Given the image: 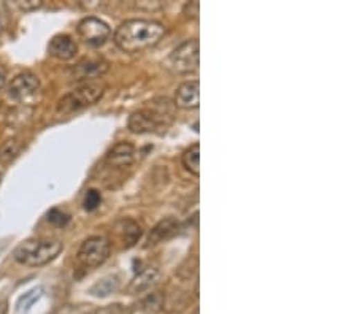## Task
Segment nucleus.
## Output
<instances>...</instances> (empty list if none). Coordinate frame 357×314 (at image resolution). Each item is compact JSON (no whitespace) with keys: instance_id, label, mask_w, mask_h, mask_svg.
<instances>
[{"instance_id":"obj_21","label":"nucleus","mask_w":357,"mask_h":314,"mask_svg":"<svg viewBox=\"0 0 357 314\" xmlns=\"http://www.w3.org/2000/svg\"><path fill=\"white\" fill-rule=\"evenodd\" d=\"M48 221L57 227H64L70 221V216L67 213H64L62 210L53 208L50 213H48Z\"/></svg>"},{"instance_id":"obj_11","label":"nucleus","mask_w":357,"mask_h":314,"mask_svg":"<svg viewBox=\"0 0 357 314\" xmlns=\"http://www.w3.org/2000/svg\"><path fill=\"white\" fill-rule=\"evenodd\" d=\"M78 51V46L72 37L68 35H56L53 37V40L48 45V53L53 57L61 59V61H68L72 59Z\"/></svg>"},{"instance_id":"obj_16","label":"nucleus","mask_w":357,"mask_h":314,"mask_svg":"<svg viewBox=\"0 0 357 314\" xmlns=\"http://www.w3.org/2000/svg\"><path fill=\"white\" fill-rule=\"evenodd\" d=\"M183 165H185L186 170L189 173H192L194 176L200 175V145L199 143H194L185 151V154H183Z\"/></svg>"},{"instance_id":"obj_9","label":"nucleus","mask_w":357,"mask_h":314,"mask_svg":"<svg viewBox=\"0 0 357 314\" xmlns=\"http://www.w3.org/2000/svg\"><path fill=\"white\" fill-rule=\"evenodd\" d=\"M108 70V62L102 57H89L80 61L72 68V77L75 81L100 78Z\"/></svg>"},{"instance_id":"obj_5","label":"nucleus","mask_w":357,"mask_h":314,"mask_svg":"<svg viewBox=\"0 0 357 314\" xmlns=\"http://www.w3.org/2000/svg\"><path fill=\"white\" fill-rule=\"evenodd\" d=\"M199 40H187L181 43L169 56V67L175 73H192L199 68Z\"/></svg>"},{"instance_id":"obj_6","label":"nucleus","mask_w":357,"mask_h":314,"mask_svg":"<svg viewBox=\"0 0 357 314\" xmlns=\"http://www.w3.org/2000/svg\"><path fill=\"white\" fill-rule=\"evenodd\" d=\"M110 251L111 245L105 237H91L81 245L78 261L86 268H95L107 261Z\"/></svg>"},{"instance_id":"obj_13","label":"nucleus","mask_w":357,"mask_h":314,"mask_svg":"<svg viewBox=\"0 0 357 314\" xmlns=\"http://www.w3.org/2000/svg\"><path fill=\"white\" fill-rule=\"evenodd\" d=\"M176 230H178V221L176 219L167 218L164 221H161V223L149 232L148 240H146V246H153V245H158V243L164 241V240H169L170 237L176 234Z\"/></svg>"},{"instance_id":"obj_24","label":"nucleus","mask_w":357,"mask_h":314,"mask_svg":"<svg viewBox=\"0 0 357 314\" xmlns=\"http://www.w3.org/2000/svg\"><path fill=\"white\" fill-rule=\"evenodd\" d=\"M199 8H200L199 2H189V3L185 5V13L187 16H191V18H197V16H199Z\"/></svg>"},{"instance_id":"obj_7","label":"nucleus","mask_w":357,"mask_h":314,"mask_svg":"<svg viewBox=\"0 0 357 314\" xmlns=\"http://www.w3.org/2000/svg\"><path fill=\"white\" fill-rule=\"evenodd\" d=\"M80 39L89 46H100L108 40L111 35V29L105 21L95 16H88V18L81 19L77 27Z\"/></svg>"},{"instance_id":"obj_27","label":"nucleus","mask_w":357,"mask_h":314,"mask_svg":"<svg viewBox=\"0 0 357 314\" xmlns=\"http://www.w3.org/2000/svg\"><path fill=\"white\" fill-rule=\"evenodd\" d=\"M3 27H5V23H3V16H2V15H0V34H2Z\"/></svg>"},{"instance_id":"obj_3","label":"nucleus","mask_w":357,"mask_h":314,"mask_svg":"<svg viewBox=\"0 0 357 314\" xmlns=\"http://www.w3.org/2000/svg\"><path fill=\"white\" fill-rule=\"evenodd\" d=\"M161 104L153 102L151 108L135 111L129 118V129L134 133H154L172 121V104L169 99H159Z\"/></svg>"},{"instance_id":"obj_12","label":"nucleus","mask_w":357,"mask_h":314,"mask_svg":"<svg viewBox=\"0 0 357 314\" xmlns=\"http://www.w3.org/2000/svg\"><path fill=\"white\" fill-rule=\"evenodd\" d=\"M135 157V148L127 142H121L113 146V149L108 153L107 160L108 164L115 169H126L134 162Z\"/></svg>"},{"instance_id":"obj_19","label":"nucleus","mask_w":357,"mask_h":314,"mask_svg":"<svg viewBox=\"0 0 357 314\" xmlns=\"http://www.w3.org/2000/svg\"><path fill=\"white\" fill-rule=\"evenodd\" d=\"M21 149V145L16 138L13 140H8L7 143L2 145V148H0V160L2 162H10L13 160L16 156H18Z\"/></svg>"},{"instance_id":"obj_8","label":"nucleus","mask_w":357,"mask_h":314,"mask_svg":"<svg viewBox=\"0 0 357 314\" xmlns=\"http://www.w3.org/2000/svg\"><path fill=\"white\" fill-rule=\"evenodd\" d=\"M40 91V80L34 73L24 72L16 75L8 86V97L18 104H27Z\"/></svg>"},{"instance_id":"obj_26","label":"nucleus","mask_w":357,"mask_h":314,"mask_svg":"<svg viewBox=\"0 0 357 314\" xmlns=\"http://www.w3.org/2000/svg\"><path fill=\"white\" fill-rule=\"evenodd\" d=\"M7 303L5 302H0V314H7Z\"/></svg>"},{"instance_id":"obj_15","label":"nucleus","mask_w":357,"mask_h":314,"mask_svg":"<svg viewBox=\"0 0 357 314\" xmlns=\"http://www.w3.org/2000/svg\"><path fill=\"white\" fill-rule=\"evenodd\" d=\"M143 235V229L138 223L132 219H126L121 223V240L126 248H132Z\"/></svg>"},{"instance_id":"obj_14","label":"nucleus","mask_w":357,"mask_h":314,"mask_svg":"<svg viewBox=\"0 0 357 314\" xmlns=\"http://www.w3.org/2000/svg\"><path fill=\"white\" fill-rule=\"evenodd\" d=\"M159 279V272L156 268H146L135 276L134 281L129 284L127 292L129 294H142V292L148 290L151 286L156 284Z\"/></svg>"},{"instance_id":"obj_18","label":"nucleus","mask_w":357,"mask_h":314,"mask_svg":"<svg viewBox=\"0 0 357 314\" xmlns=\"http://www.w3.org/2000/svg\"><path fill=\"white\" fill-rule=\"evenodd\" d=\"M162 305H164V299H162V295L159 292H154V294H149L148 297H145L142 300V310L148 314H154L158 313Z\"/></svg>"},{"instance_id":"obj_4","label":"nucleus","mask_w":357,"mask_h":314,"mask_svg":"<svg viewBox=\"0 0 357 314\" xmlns=\"http://www.w3.org/2000/svg\"><path fill=\"white\" fill-rule=\"evenodd\" d=\"M105 86L100 83H88L81 88L68 92L67 95H64L57 104V113L61 115H70V113L80 111L86 107L94 105L97 100L104 95Z\"/></svg>"},{"instance_id":"obj_20","label":"nucleus","mask_w":357,"mask_h":314,"mask_svg":"<svg viewBox=\"0 0 357 314\" xmlns=\"http://www.w3.org/2000/svg\"><path fill=\"white\" fill-rule=\"evenodd\" d=\"M100 202H102V194L97 191V189H89L84 196L83 207L88 211H94L97 207H99Z\"/></svg>"},{"instance_id":"obj_1","label":"nucleus","mask_w":357,"mask_h":314,"mask_svg":"<svg viewBox=\"0 0 357 314\" xmlns=\"http://www.w3.org/2000/svg\"><path fill=\"white\" fill-rule=\"evenodd\" d=\"M165 35L164 24L151 19H129L118 27L115 43L126 53H140L158 45Z\"/></svg>"},{"instance_id":"obj_10","label":"nucleus","mask_w":357,"mask_h":314,"mask_svg":"<svg viewBox=\"0 0 357 314\" xmlns=\"http://www.w3.org/2000/svg\"><path fill=\"white\" fill-rule=\"evenodd\" d=\"M200 104V84L197 80L186 81L180 88L176 89L175 94V105L178 108H185V110H194Z\"/></svg>"},{"instance_id":"obj_23","label":"nucleus","mask_w":357,"mask_h":314,"mask_svg":"<svg viewBox=\"0 0 357 314\" xmlns=\"http://www.w3.org/2000/svg\"><path fill=\"white\" fill-rule=\"evenodd\" d=\"M40 292H42V289H34L32 292H29V294H26L24 297H23V300H21V303H19V306H26V308H29L32 303H34L37 299H39L40 297Z\"/></svg>"},{"instance_id":"obj_2","label":"nucleus","mask_w":357,"mask_h":314,"mask_svg":"<svg viewBox=\"0 0 357 314\" xmlns=\"http://www.w3.org/2000/svg\"><path fill=\"white\" fill-rule=\"evenodd\" d=\"M62 243L53 238H32L15 249V261L27 267H40L56 259L62 251Z\"/></svg>"},{"instance_id":"obj_25","label":"nucleus","mask_w":357,"mask_h":314,"mask_svg":"<svg viewBox=\"0 0 357 314\" xmlns=\"http://www.w3.org/2000/svg\"><path fill=\"white\" fill-rule=\"evenodd\" d=\"M5 80H7V72H5V68H3L2 66H0V89L3 88Z\"/></svg>"},{"instance_id":"obj_22","label":"nucleus","mask_w":357,"mask_h":314,"mask_svg":"<svg viewBox=\"0 0 357 314\" xmlns=\"http://www.w3.org/2000/svg\"><path fill=\"white\" fill-rule=\"evenodd\" d=\"M18 8L23 10V12H34V10H39L43 7V0H18L16 2Z\"/></svg>"},{"instance_id":"obj_17","label":"nucleus","mask_w":357,"mask_h":314,"mask_svg":"<svg viewBox=\"0 0 357 314\" xmlns=\"http://www.w3.org/2000/svg\"><path fill=\"white\" fill-rule=\"evenodd\" d=\"M118 286H119V281L116 278H113V276H110V278L99 281V283L91 289V294H94L97 297H107L113 294V292L118 289Z\"/></svg>"}]
</instances>
